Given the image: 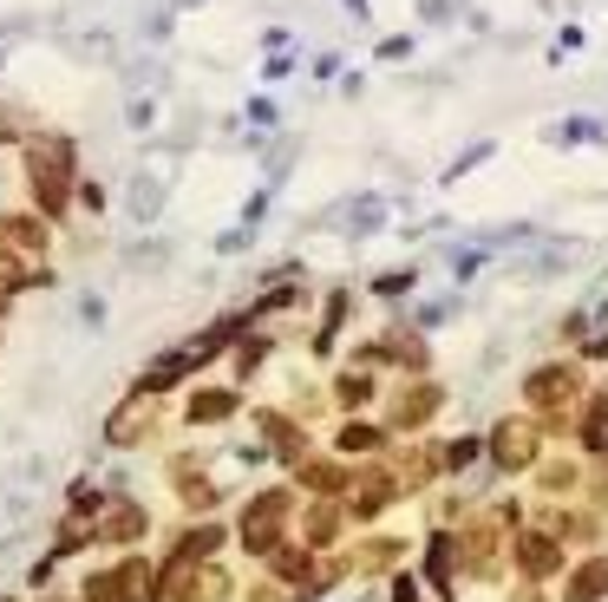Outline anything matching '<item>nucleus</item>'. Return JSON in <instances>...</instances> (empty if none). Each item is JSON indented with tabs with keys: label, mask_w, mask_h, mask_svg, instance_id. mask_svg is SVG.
<instances>
[{
	"label": "nucleus",
	"mask_w": 608,
	"mask_h": 602,
	"mask_svg": "<svg viewBox=\"0 0 608 602\" xmlns=\"http://www.w3.org/2000/svg\"><path fill=\"white\" fill-rule=\"evenodd\" d=\"M596 597H608V557L583 564V570L570 577V590H563V602H596Z\"/></svg>",
	"instance_id": "0eeeda50"
},
{
	"label": "nucleus",
	"mask_w": 608,
	"mask_h": 602,
	"mask_svg": "<svg viewBox=\"0 0 608 602\" xmlns=\"http://www.w3.org/2000/svg\"><path fill=\"white\" fill-rule=\"evenodd\" d=\"M491 459H498L504 472L530 465V459H537V426H530V420H504V426L491 433Z\"/></svg>",
	"instance_id": "f03ea898"
},
{
	"label": "nucleus",
	"mask_w": 608,
	"mask_h": 602,
	"mask_svg": "<svg viewBox=\"0 0 608 602\" xmlns=\"http://www.w3.org/2000/svg\"><path fill=\"white\" fill-rule=\"evenodd\" d=\"M373 446H380L373 426H347V433H341V452H373Z\"/></svg>",
	"instance_id": "2eb2a0df"
},
{
	"label": "nucleus",
	"mask_w": 608,
	"mask_h": 602,
	"mask_svg": "<svg viewBox=\"0 0 608 602\" xmlns=\"http://www.w3.org/2000/svg\"><path fill=\"white\" fill-rule=\"evenodd\" d=\"M386 498H393V479H367V485H360V498H354V511H360V518H373V511H386Z\"/></svg>",
	"instance_id": "4468645a"
},
{
	"label": "nucleus",
	"mask_w": 608,
	"mask_h": 602,
	"mask_svg": "<svg viewBox=\"0 0 608 602\" xmlns=\"http://www.w3.org/2000/svg\"><path fill=\"white\" fill-rule=\"evenodd\" d=\"M20 282V269H13V256H0V288H13Z\"/></svg>",
	"instance_id": "a211bd4d"
},
{
	"label": "nucleus",
	"mask_w": 608,
	"mask_h": 602,
	"mask_svg": "<svg viewBox=\"0 0 608 602\" xmlns=\"http://www.w3.org/2000/svg\"><path fill=\"white\" fill-rule=\"evenodd\" d=\"M596 498H603V505H608V472H603V485H596Z\"/></svg>",
	"instance_id": "6ab92c4d"
},
{
	"label": "nucleus",
	"mask_w": 608,
	"mask_h": 602,
	"mask_svg": "<svg viewBox=\"0 0 608 602\" xmlns=\"http://www.w3.org/2000/svg\"><path fill=\"white\" fill-rule=\"evenodd\" d=\"M157 210H164V184H157V177H138V184H131V216L151 223Z\"/></svg>",
	"instance_id": "9b49d317"
},
{
	"label": "nucleus",
	"mask_w": 608,
	"mask_h": 602,
	"mask_svg": "<svg viewBox=\"0 0 608 602\" xmlns=\"http://www.w3.org/2000/svg\"><path fill=\"white\" fill-rule=\"evenodd\" d=\"M170 597L177 602H223L229 597V577L223 570H190V564H170Z\"/></svg>",
	"instance_id": "7ed1b4c3"
},
{
	"label": "nucleus",
	"mask_w": 608,
	"mask_h": 602,
	"mask_svg": "<svg viewBox=\"0 0 608 602\" xmlns=\"http://www.w3.org/2000/svg\"><path fill=\"white\" fill-rule=\"evenodd\" d=\"M432 413H439V387H413V393L393 406V420H400V426H419V420H432Z\"/></svg>",
	"instance_id": "9d476101"
},
{
	"label": "nucleus",
	"mask_w": 608,
	"mask_h": 602,
	"mask_svg": "<svg viewBox=\"0 0 608 602\" xmlns=\"http://www.w3.org/2000/svg\"><path fill=\"white\" fill-rule=\"evenodd\" d=\"M144 426H151V393H138V400L111 420V439H118V446H131V439H144Z\"/></svg>",
	"instance_id": "6e6552de"
},
{
	"label": "nucleus",
	"mask_w": 608,
	"mask_h": 602,
	"mask_svg": "<svg viewBox=\"0 0 608 602\" xmlns=\"http://www.w3.org/2000/svg\"><path fill=\"white\" fill-rule=\"evenodd\" d=\"M144 531V511H131V505H118V511H105V538H118V544H131Z\"/></svg>",
	"instance_id": "f8f14e48"
},
{
	"label": "nucleus",
	"mask_w": 608,
	"mask_h": 602,
	"mask_svg": "<svg viewBox=\"0 0 608 602\" xmlns=\"http://www.w3.org/2000/svg\"><path fill=\"white\" fill-rule=\"evenodd\" d=\"M347 7H354V13H360V7H367V0H347Z\"/></svg>",
	"instance_id": "aec40b11"
},
{
	"label": "nucleus",
	"mask_w": 608,
	"mask_h": 602,
	"mask_svg": "<svg viewBox=\"0 0 608 602\" xmlns=\"http://www.w3.org/2000/svg\"><path fill=\"white\" fill-rule=\"evenodd\" d=\"M570 400H576V374H570V367H544V374L530 380V406H537V413H563Z\"/></svg>",
	"instance_id": "39448f33"
},
{
	"label": "nucleus",
	"mask_w": 608,
	"mask_h": 602,
	"mask_svg": "<svg viewBox=\"0 0 608 602\" xmlns=\"http://www.w3.org/2000/svg\"><path fill=\"white\" fill-rule=\"evenodd\" d=\"M517 564H524V570H530V577H550V570H557V564H563V551H557V544H550V538H544V531H530V538H524V544H517Z\"/></svg>",
	"instance_id": "423d86ee"
},
{
	"label": "nucleus",
	"mask_w": 608,
	"mask_h": 602,
	"mask_svg": "<svg viewBox=\"0 0 608 602\" xmlns=\"http://www.w3.org/2000/svg\"><path fill=\"white\" fill-rule=\"evenodd\" d=\"M65 157H72V144H65V138H39V144L26 151V170H33L39 210H65Z\"/></svg>",
	"instance_id": "f257e3e1"
},
{
	"label": "nucleus",
	"mask_w": 608,
	"mask_h": 602,
	"mask_svg": "<svg viewBox=\"0 0 608 602\" xmlns=\"http://www.w3.org/2000/svg\"><path fill=\"white\" fill-rule=\"evenodd\" d=\"M608 125L603 118H563V125H550V144H603Z\"/></svg>",
	"instance_id": "1a4fd4ad"
},
{
	"label": "nucleus",
	"mask_w": 608,
	"mask_h": 602,
	"mask_svg": "<svg viewBox=\"0 0 608 602\" xmlns=\"http://www.w3.org/2000/svg\"><path fill=\"white\" fill-rule=\"evenodd\" d=\"M334 524H341L334 511H308V538H314V544H327V538H334Z\"/></svg>",
	"instance_id": "dca6fc26"
},
{
	"label": "nucleus",
	"mask_w": 608,
	"mask_h": 602,
	"mask_svg": "<svg viewBox=\"0 0 608 602\" xmlns=\"http://www.w3.org/2000/svg\"><path fill=\"white\" fill-rule=\"evenodd\" d=\"M367 393H373V387H367V374H347V380H341V400H347V406H360Z\"/></svg>",
	"instance_id": "f3484780"
},
{
	"label": "nucleus",
	"mask_w": 608,
	"mask_h": 602,
	"mask_svg": "<svg viewBox=\"0 0 608 602\" xmlns=\"http://www.w3.org/2000/svg\"><path fill=\"white\" fill-rule=\"evenodd\" d=\"M236 413V393H196L190 400V420H229Z\"/></svg>",
	"instance_id": "ddd939ff"
},
{
	"label": "nucleus",
	"mask_w": 608,
	"mask_h": 602,
	"mask_svg": "<svg viewBox=\"0 0 608 602\" xmlns=\"http://www.w3.org/2000/svg\"><path fill=\"white\" fill-rule=\"evenodd\" d=\"M282 518H288V492H262L255 511H249V524H242V544H249V551H269L275 531H282Z\"/></svg>",
	"instance_id": "20e7f679"
}]
</instances>
